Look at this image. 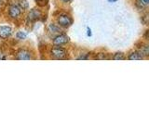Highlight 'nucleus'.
<instances>
[{
  "label": "nucleus",
  "mask_w": 149,
  "mask_h": 139,
  "mask_svg": "<svg viewBox=\"0 0 149 139\" xmlns=\"http://www.w3.org/2000/svg\"><path fill=\"white\" fill-rule=\"evenodd\" d=\"M16 58L19 60H29L31 59V54L29 51H27L25 49H21L18 51V53L16 55Z\"/></svg>",
  "instance_id": "obj_6"
},
{
  "label": "nucleus",
  "mask_w": 149,
  "mask_h": 139,
  "mask_svg": "<svg viewBox=\"0 0 149 139\" xmlns=\"http://www.w3.org/2000/svg\"><path fill=\"white\" fill-rule=\"evenodd\" d=\"M19 7L21 8V9H27L29 7V4L26 0H20L19 1Z\"/></svg>",
  "instance_id": "obj_10"
},
{
  "label": "nucleus",
  "mask_w": 149,
  "mask_h": 139,
  "mask_svg": "<svg viewBox=\"0 0 149 139\" xmlns=\"http://www.w3.org/2000/svg\"><path fill=\"white\" fill-rule=\"evenodd\" d=\"M12 34V29L9 26H0V37L7 39Z\"/></svg>",
  "instance_id": "obj_4"
},
{
  "label": "nucleus",
  "mask_w": 149,
  "mask_h": 139,
  "mask_svg": "<svg viewBox=\"0 0 149 139\" xmlns=\"http://www.w3.org/2000/svg\"><path fill=\"white\" fill-rule=\"evenodd\" d=\"M36 1L39 3V2H44V1H45V0H36Z\"/></svg>",
  "instance_id": "obj_18"
},
{
  "label": "nucleus",
  "mask_w": 149,
  "mask_h": 139,
  "mask_svg": "<svg viewBox=\"0 0 149 139\" xmlns=\"http://www.w3.org/2000/svg\"><path fill=\"white\" fill-rule=\"evenodd\" d=\"M49 31L51 32H60V29H59V27H57L55 24H50L49 26Z\"/></svg>",
  "instance_id": "obj_13"
},
{
  "label": "nucleus",
  "mask_w": 149,
  "mask_h": 139,
  "mask_svg": "<svg viewBox=\"0 0 149 139\" xmlns=\"http://www.w3.org/2000/svg\"><path fill=\"white\" fill-rule=\"evenodd\" d=\"M40 17H41V11L36 8H33L29 12V14H28V20L30 21H35L36 20H38Z\"/></svg>",
  "instance_id": "obj_7"
},
{
  "label": "nucleus",
  "mask_w": 149,
  "mask_h": 139,
  "mask_svg": "<svg viewBox=\"0 0 149 139\" xmlns=\"http://www.w3.org/2000/svg\"><path fill=\"white\" fill-rule=\"evenodd\" d=\"M69 42V37L65 34H60L53 39V44L55 45H62Z\"/></svg>",
  "instance_id": "obj_5"
},
{
  "label": "nucleus",
  "mask_w": 149,
  "mask_h": 139,
  "mask_svg": "<svg viewBox=\"0 0 149 139\" xmlns=\"http://www.w3.org/2000/svg\"><path fill=\"white\" fill-rule=\"evenodd\" d=\"M142 1L143 2L144 5H147V4L149 3V0H142Z\"/></svg>",
  "instance_id": "obj_15"
},
{
  "label": "nucleus",
  "mask_w": 149,
  "mask_h": 139,
  "mask_svg": "<svg viewBox=\"0 0 149 139\" xmlns=\"http://www.w3.org/2000/svg\"><path fill=\"white\" fill-rule=\"evenodd\" d=\"M0 59H5V57H2V54L0 53Z\"/></svg>",
  "instance_id": "obj_17"
},
{
  "label": "nucleus",
  "mask_w": 149,
  "mask_h": 139,
  "mask_svg": "<svg viewBox=\"0 0 149 139\" xmlns=\"http://www.w3.org/2000/svg\"><path fill=\"white\" fill-rule=\"evenodd\" d=\"M16 37L18 39H20V40H23V39H25L27 37V34L24 32H18L16 34Z\"/></svg>",
  "instance_id": "obj_12"
},
{
  "label": "nucleus",
  "mask_w": 149,
  "mask_h": 139,
  "mask_svg": "<svg viewBox=\"0 0 149 139\" xmlns=\"http://www.w3.org/2000/svg\"><path fill=\"white\" fill-rule=\"evenodd\" d=\"M113 59L115 60H124L125 59V56L122 52H118L114 55Z\"/></svg>",
  "instance_id": "obj_11"
},
{
  "label": "nucleus",
  "mask_w": 149,
  "mask_h": 139,
  "mask_svg": "<svg viewBox=\"0 0 149 139\" xmlns=\"http://www.w3.org/2000/svg\"><path fill=\"white\" fill-rule=\"evenodd\" d=\"M22 13V9L21 8L17 6V5H12V6L9 7V9H8V15L10 16L12 19H16L18 18L19 16L21 15Z\"/></svg>",
  "instance_id": "obj_3"
},
{
  "label": "nucleus",
  "mask_w": 149,
  "mask_h": 139,
  "mask_svg": "<svg viewBox=\"0 0 149 139\" xmlns=\"http://www.w3.org/2000/svg\"><path fill=\"white\" fill-rule=\"evenodd\" d=\"M58 23L60 26L66 28V27H69L72 25L73 21H72V19L67 15H61L58 18Z\"/></svg>",
  "instance_id": "obj_2"
},
{
  "label": "nucleus",
  "mask_w": 149,
  "mask_h": 139,
  "mask_svg": "<svg viewBox=\"0 0 149 139\" xmlns=\"http://www.w3.org/2000/svg\"><path fill=\"white\" fill-rule=\"evenodd\" d=\"M143 58V56L138 52V51H135V52H132L129 55V59L130 60H141Z\"/></svg>",
  "instance_id": "obj_8"
},
{
  "label": "nucleus",
  "mask_w": 149,
  "mask_h": 139,
  "mask_svg": "<svg viewBox=\"0 0 149 139\" xmlns=\"http://www.w3.org/2000/svg\"><path fill=\"white\" fill-rule=\"evenodd\" d=\"M87 34H88V36H91V31L90 28H88V32H87Z\"/></svg>",
  "instance_id": "obj_14"
},
{
  "label": "nucleus",
  "mask_w": 149,
  "mask_h": 139,
  "mask_svg": "<svg viewBox=\"0 0 149 139\" xmlns=\"http://www.w3.org/2000/svg\"><path fill=\"white\" fill-rule=\"evenodd\" d=\"M96 59H100V60H104V59H109L108 54L106 53H98L95 57Z\"/></svg>",
  "instance_id": "obj_9"
},
{
  "label": "nucleus",
  "mask_w": 149,
  "mask_h": 139,
  "mask_svg": "<svg viewBox=\"0 0 149 139\" xmlns=\"http://www.w3.org/2000/svg\"><path fill=\"white\" fill-rule=\"evenodd\" d=\"M67 55L66 50L63 47H60V46H55L52 49H51V56L55 58L58 59H63L65 58V56Z\"/></svg>",
  "instance_id": "obj_1"
},
{
  "label": "nucleus",
  "mask_w": 149,
  "mask_h": 139,
  "mask_svg": "<svg viewBox=\"0 0 149 139\" xmlns=\"http://www.w3.org/2000/svg\"><path fill=\"white\" fill-rule=\"evenodd\" d=\"M63 2H70V1H72V0H63Z\"/></svg>",
  "instance_id": "obj_19"
},
{
  "label": "nucleus",
  "mask_w": 149,
  "mask_h": 139,
  "mask_svg": "<svg viewBox=\"0 0 149 139\" xmlns=\"http://www.w3.org/2000/svg\"><path fill=\"white\" fill-rule=\"evenodd\" d=\"M118 0H108V2H110V3H114V2H116Z\"/></svg>",
  "instance_id": "obj_16"
}]
</instances>
